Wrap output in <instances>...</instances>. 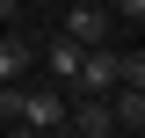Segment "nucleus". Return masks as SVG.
Segmentation results:
<instances>
[{"label": "nucleus", "mask_w": 145, "mask_h": 138, "mask_svg": "<svg viewBox=\"0 0 145 138\" xmlns=\"http://www.w3.org/2000/svg\"><path fill=\"white\" fill-rule=\"evenodd\" d=\"M65 102H72V87H22V109H15V124L22 131H65Z\"/></svg>", "instance_id": "1"}, {"label": "nucleus", "mask_w": 145, "mask_h": 138, "mask_svg": "<svg viewBox=\"0 0 145 138\" xmlns=\"http://www.w3.org/2000/svg\"><path fill=\"white\" fill-rule=\"evenodd\" d=\"M116 80H123V87H145V58L138 51H116Z\"/></svg>", "instance_id": "8"}, {"label": "nucleus", "mask_w": 145, "mask_h": 138, "mask_svg": "<svg viewBox=\"0 0 145 138\" xmlns=\"http://www.w3.org/2000/svg\"><path fill=\"white\" fill-rule=\"evenodd\" d=\"M65 124L80 138H109L116 131V116H109V95H80V102H65Z\"/></svg>", "instance_id": "2"}, {"label": "nucleus", "mask_w": 145, "mask_h": 138, "mask_svg": "<svg viewBox=\"0 0 145 138\" xmlns=\"http://www.w3.org/2000/svg\"><path fill=\"white\" fill-rule=\"evenodd\" d=\"M109 116H116V131L138 138L145 131V87H123V80H116V87H109Z\"/></svg>", "instance_id": "5"}, {"label": "nucleus", "mask_w": 145, "mask_h": 138, "mask_svg": "<svg viewBox=\"0 0 145 138\" xmlns=\"http://www.w3.org/2000/svg\"><path fill=\"white\" fill-rule=\"evenodd\" d=\"M109 15H123L131 29H138V22H145V0H109Z\"/></svg>", "instance_id": "9"}, {"label": "nucleus", "mask_w": 145, "mask_h": 138, "mask_svg": "<svg viewBox=\"0 0 145 138\" xmlns=\"http://www.w3.org/2000/svg\"><path fill=\"white\" fill-rule=\"evenodd\" d=\"M29 66H36V51L22 44V29H15V22H7V29H0V80H22Z\"/></svg>", "instance_id": "7"}, {"label": "nucleus", "mask_w": 145, "mask_h": 138, "mask_svg": "<svg viewBox=\"0 0 145 138\" xmlns=\"http://www.w3.org/2000/svg\"><path fill=\"white\" fill-rule=\"evenodd\" d=\"M7 22H15V0H0V29H7Z\"/></svg>", "instance_id": "10"}, {"label": "nucleus", "mask_w": 145, "mask_h": 138, "mask_svg": "<svg viewBox=\"0 0 145 138\" xmlns=\"http://www.w3.org/2000/svg\"><path fill=\"white\" fill-rule=\"evenodd\" d=\"M80 51H87V44H72V36H58L51 51H36V58H44V73H51L58 87H72V80H80Z\"/></svg>", "instance_id": "6"}, {"label": "nucleus", "mask_w": 145, "mask_h": 138, "mask_svg": "<svg viewBox=\"0 0 145 138\" xmlns=\"http://www.w3.org/2000/svg\"><path fill=\"white\" fill-rule=\"evenodd\" d=\"M80 95H109V87H116V51H102V44H87V51H80Z\"/></svg>", "instance_id": "4"}, {"label": "nucleus", "mask_w": 145, "mask_h": 138, "mask_svg": "<svg viewBox=\"0 0 145 138\" xmlns=\"http://www.w3.org/2000/svg\"><path fill=\"white\" fill-rule=\"evenodd\" d=\"M65 36H72V44H109V7L72 0V7H65Z\"/></svg>", "instance_id": "3"}]
</instances>
